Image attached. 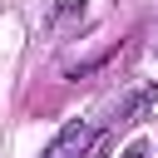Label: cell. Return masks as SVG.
Segmentation results:
<instances>
[{
    "instance_id": "cell-1",
    "label": "cell",
    "mask_w": 158,
    "mask_h": 158,
    "mask_svg": "<svg viewBox=\"0 0 158 158\" xmlns=\"http://www.w3.org/2000/svg\"><path fill=\"white\" fill-rule=\"evenodd\" d=\"M89 138H94V128H89V123L79 118V123H69V128H64V133H59V138H54V143L44 148V158H79Z\"/></svg>"
},
{
    "instance_id": "cell-2",
    "label": "cell",
    "mask_w": 158,
    "mask_h": 158,
    "mask_svg": "<svg viewBox=\"0 0 158 158\" xmlns=\"http://www.w3.org/2000/svg\"><path fill=\"white\" fill-rule=\"evenodd\" d=\"M123 158H148V148H143V143H133V148H128Z\"/></svg>"
}]
</instances>
